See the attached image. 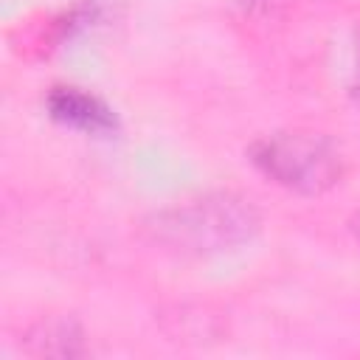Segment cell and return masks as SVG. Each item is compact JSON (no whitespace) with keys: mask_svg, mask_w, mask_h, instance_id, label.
<instances>
[{"mask_svg":"<svg viewBox=\"0 0 360 360\" xmlns=\"http://www.w3.org/2000/svg\"><path fill=\"white\" fill-rule=\"evenodd\" d=\"M25 352L37 357H84V332L73 318H42L25 332Z\"/></svg>","mask_w":360,"mask_h":360,"instance_id":"cell-4","label":"cell"},{"mask_svg":"<svg viewBox=\"0 0 360 360\" xmlns=\"http://www.w3.org/2000/svg\"><path fill=\"white\" fill-rule=\"evenodd\" d=\"M45 107L53 121L90 135H110L118 127L112 110L98 96L84 93L82 87H53L45 98Z\"/></svg>","mask_w":360,"mask_h":360,"instance_id":"cell-3","label":"cell"},{"mask_svg":"<svg viewBox=\"0 0 360 360\" xmlns=\"http://www.w3.org/2000/svg\"><path fill=\"white\" fill-rule=\"evenodd\" d=\"M354 90L360 93V51H357V82H354Z\"/></svg>","mask_w":360,"mask_h":360,"instance_id":"cell-6","label":"cell"},{"mask_svg":"<svg viewBox=\"0 0 360 360\" xmlns=\"http://www.w3.org/2000/svg\"><path fill=\"white\" fill-rule=\"evenodd\" d=\"M250 163L276 186L318 197L343 180L346 160L338 143L312 129H281L250 146Z\"/></svg>","mask_w":360,"mask_h":360,"instance_id":"cell-2","label":"cell"},{"mask_svg":"<svg viewBox=\"0 0 360 360\" xmlns=\"http://www.w3.org/2000/svg\"><path fill=\"white\" fill-rule=\"evenodd\" d=\"M262 228V214L245 194L208 191L169 205L146 219V236L180 256H214L248 245Z\"/></svg>","mask_w":360,"mask_h":360,"instance_id":"cell-1","label":"cell"},{"mask_svg":"<svg viewBox=\"0 0 360 360\" xmlns=\"http://www.w3.org/2000/svg\"><path fill=\"white\" fill-rule=\"evenodd\" d=\"M352 231H354V236L360 239V211H357V214L352 217Z\"/></svg>","mask_w":360,"mask_h":360,"instance_id":"cell-5","label":"cell"}]
</instances>
